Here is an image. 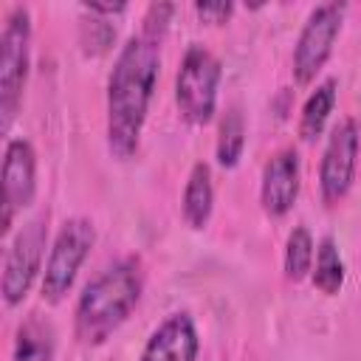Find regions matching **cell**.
<instances>
[{
	"instance_id": "1",
	"label": "cell",
	"mask_w": 361,
	"mask_h": 361,
	"mask_svg": "<svg viewBox=\"0 0 361 361\" xmlns=\"http://www.w3.org/2000/svg\"><path fill=\"white\" fill-rule=\"evenodd\" d=\"M161 71V42L135 34L130 37L107 79V149L113 158L127 161L138 152L141 130L155 96Z\"/></svg>"
},
{
	"instance_id": "2",
	"label": "cell",
	"mask_w": 361,
	"mask_h": 361,
	"mask_svg": "<svg viewBox=\"0 0 361 361\" xmlns=\"http://www.w3.org/2000/svg\"><path fill=\"white\" fill-rule=\"evenodd\" d=\"M144 290L138 257H124L93 276L73 307V333L85 347L104 344L135 310Z\"/></svg>"
},
{
	"instance_id": "3",
	"label": "cell",
	"mask_w": 361,
	"mask_h": 361,
	"mask_svg": "<svg viewBox=\"0 0 361 361\" xmlns=\"http://www.w3.org/2000/svg\"><path fill=\"white\" fill-rule=\"evenodd\" d=\"M220 79H223L220 59L209 48L192 42L183 51L175 73V104L183 121L200 127L214 118Z\"/></svg>"
},
{
	"instance_id": "4",
	"label": "cell",
	"mask_w": 361,
	"mask_h": 361,
	"mask_svg": "<svg viewBox=\"0 0 361 361\" xmlns=\"http://www.w3.org/2000/svg\"><path fill=\"white\" fill-rule=\"evenodd\" d=\"M31 62V14L25 6H14L0 34V130L8 133L28 79Z\"/></svg>"
},
{
	"instance_id": "5",
	"label": "cell",
	"mask_w": 361,
	"mask_h": 361,
	"mask_svg": "<svg viewBox=\"0 0 361 361\" xmlns=\"http://www.w3.org/2000/svg\"><path fill=\"white\" fill-rule=\"evenodd\" d=\"M96 243V228L87 217H71L59 226L48 257L42 268V299L56 305L65 299V293L73 288L79 268L90 257V248Z\"/></svg>"
},
{
	"instance_id": "6",
	"label": "cell",
	"mask_w": 361,
	"mask_h": 361,
	"mask_svg": "<svg viewBox=\"0 0 361 361\" xmlns=\"http://www.w3.org/2000/svg\"><path fill=\"white\" fill-rule=\"evenodd\" d=\"M344 11H347L344 3H322L307 14V20L296 37L293 59H290L296 85H310L319 76V71L324 68V62L330 59L333 45L341 34Z\"/></svg>"
},
{
	"instance_id": "7",
	"label": "cell",
	"mask_w": 361,
	"mask_h": 361,
	"mask_svg": "<svg viewBox=\"0 0 361 361\" xmlns=\"http://www.w3.org/2000/svg\"><path fill=\"white\" fill-rule=\"evenodd\" d=\"M45 243H48V220L42 214L31 217L11 240L6 259H3V279H0L3 302L8 307L20 305L28 296L37 274L42 271Z\"/></svg>"
},
{
	"instance_id": "8",
	"label": "cell",
	"mask_w": 361,
	"mask_h": 361,
	"mask_svg": "<svg viewBox=\"0 0 361 361\" xmlns=\"http://www.w3.org/2000/svg\"><path fill=\"white\" fill-rule=\"evenodd\" d=\"M358 149H361V130L355 118H341L324 144L322 161H319V192L327 206H336L347 197L355 166H358Z\"/></svg>"
},
{
	"instance_id": "9",
	"label": "cell",
	"mask_w": 361,
	"mask_h": 361,
	"mask_svg": "<svg viewBox=\"0 0 361 361\" xmlns=\"http://www.w3.org/2000/svg\"><path fill=\"white\" fill-rule=\"evenodd\" d=\"M0 180H3V223H0V231L6 237L11 231L14 214L23 212L25 206H31V200L37 195V152H34L31 141L11 138L6 144Z\"/></svg>"
},
{
	"instance_id": "10",
	"label": "cell",
	"mask_w": 361,
	"mask_h": 361,
	"mask_svg": "<svg viewBox=\"0 0 361 361\" xmlns=\"http://www.w3.org/2000/svg\"><path fill=\"white\" fill-rule=\"evenodd\" d=\"M302 172H299V155L296 149H279L274 152L265 166H262V180H259V203H262V212L268 217H285L296 197H299V180Z\"/></svg>"
},
{
	"instance_id": "11",
	"label": "cell",
	"mask_w": 361,
	"mask_h": 361,
	"mask_svg": "<svg viewBox=\"0 0 361 361\" xmlns=\"http://www.w3.org/2000/svg\"><path fill=\"white\" fill-rule=\"evenodd\" d=\"M197 327L189 313L178 310L149 333L138 361H197Z\"/></svg>"
},
{
	"instance_id": "12",
	"label": "cell",
	"mask_w": 361,
	"mask_h": 361,
	"mask_svg": "<svg viewBox=\"0 0 361 361\" xmlns=\"http://www.w3.org/2000/svg\"><path fill=\"white\" fill-rule=\"evenodd\" d=\"M214 209V183H212V166L206 161H197L189 169L183 197H180V212L189 228H206L209 217Z\"/></svg>"
},
{
	"instance_id": "13",
	"label": "cell",
	"mask_w": 361,
	"mask_h": 361,
	"mask_svg": "<svg viewBox=\"0 0 361 361\" xmlns=\"http://www.w3.org/2000/svg\"><path fill=\"white\" fill-rule=\"evenodd\" d=\"M336 99H338V82L336 79H324V82L316 85V90L302 104V116H299L302 141H316L324 133L327 118H330V113L336 107Z\"/></svg>"
},
{
	"instance_id": "14",
	"label": "cell",
	"mask_w": 361,
	"mask_h": 361,
	"mask_svg": "<svg viewBox=\"0 0 361 361\" xmlns=\"http://www.w3.org/2000/svg\"><path fill=\"white\" fill-rule=\"evenodd\" d=\"M344 276H347V265L341 259L338 243L333 237H322L316 245V262L310 271L313 288L324 296H336L344 288Z\"/></svg>"
},
{
	"instance_id": "15",
	"label": "cell",
	"mask_w": 361,
	"mask_h": 361,
	"mask_svg": "<svg viewBox=\"0 0 361 361\" xmlns=\"http://www.w3.org/2000/svg\"><path fill=\"white\" fill-rule=\"evenodd\" d=\"M243 149H245V118L240 113V107H228L220 118V127H217V147H214V155H217V164L223 169H234L243 158Z\"/></svg>"
},
{
	"instance_id": "16",
	"label": "cell",
	"mask_w": 361,
	"mask_h": 361,
	"mask_svg": "<svg viewBox=\"0 0 361 361\" xmlns=\"http://www.w3.org/2000/svg\"><path fill=\"white\" fill-rule=\"evenodd\" d=\"M11 361H54V333L39 319H25L17 327Z\"/></svg>"
},
{
	"instance_id": "17",
	"label": "cell",
	"mask_w": 361,
	"mask_h": 361,
	"mask_svg": "<svg viewBox=\"0 0 361 361\" xmlns=\"http://www.w3.org/2000/svg\"><path fill=\"white\" fill-rule=\"evenodd\" d=\"M313 257H316V245H313L310 231L305 226H293L288 240H285V257H282L285 276L290 282H302L305 276H310Z\"/></svg>"
},
{
	"instance_id": "18",
	"label": "cell",
	"mask_w": 361,
	"mask_h": 361,
	"mask_svg": "<svg viewBox=\"0 0 361 361\" xmlns=\"http://www.w3.org/2000/svg\"><path fill=\"white\" fill-rule=\"evenodd\" d=\"M113 39H116V28L104 17L90 14V20L82 23V45H85V54L99 56V54H104L113 45Z\"/></svg>"
},
{
	"instance_id": "19",
	"label": "cell",
	"mask_w": 361,
	"mask_h": 361,
	"mask_svg": "<svg viewBox=\"0 0 361 361\" xmlns=\"http://www.w3.org/2000/svg\"><path fill=\"white\" fill-rule=\"evenodd\" d=\"M175 6L172 3H149L147 6V14H144V25H141V34L161 42L166 28H169V17H172Z\"/></svg>"
},
{
	"instance_id": "20",
	"label": "cell",
	"mask_w": 361,
	"mask_h": 361,
	"mask_svg": "<svg viewBox=\"0 0 361 361\" xmlns=\"http://www.w3.org/2000/svg\"><path fill=\"white\" fill-rule=\"evenodd\" d=\"M195 14L203 17L212 25H223L231 14H234V3L228 0H206V3H195Z\"/></svg>"
},
{
	"instance_id": "21",
	"label": "cell",
	"mask_w": 361,
	"mask_h": 361,
	"mask_svg": "<svg viewBox=\"0 0 361 361\" xmlns=\"http://www.w3.org/2000/svg\"><path fill=\"white\" fill-rule=\"evenodd\" d=\"M82 11L85 14H96V17H116V14H124L127 11V3H82Z\"/></svg>"
}]
</instances>
